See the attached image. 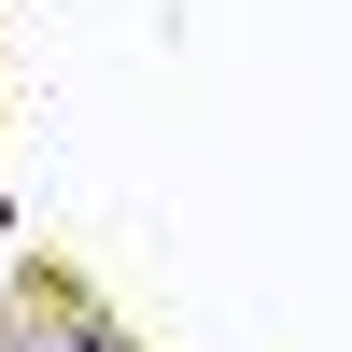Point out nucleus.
Masks as SVG:
<instances>
[{"mask_svg": "<svg viewBox=\"0 0 352 352\" xmlns=\"http://www.w3.org/2000/svg\"><path fill=\"white\" fill-rule=\"evenodd\" d=\"M28 352H127V338H113V324H85V310H71V324H56V338H28Z\"/></svg>", "mask_w": 352, "mask_h": 352, "instance_id": "f257e3e1", "label": "nucleus"}]
</instances>
